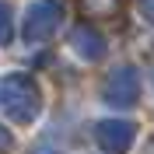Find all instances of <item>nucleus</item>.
Here are the masks:
<instances>
[{
	"label": "nucleus",
	"mask_w": 154,
	"mask_h": 154,
	"mask_svg": "<svg viewBox=\"0 0 154 154\" xmlns=\"http://www.w3.org/2000/svg\"><path fill=\"white\" fill-rule=\"evenodd\" d=\"M35 154H53V151H35Z\"/></svg>",
	"instance_id": "1a4fd4ad"
},
{
	"label": "nucleus",
	"mask_w": 154,
	"mask_h": 154,
	"mask_svg": "<svg viewBox=\"0 0 154 154\" xmlns=\"http://www.w3.org/2000/svg\"><path fill=\"white\" fill-rule=\"evenodd\" d=\"M38 105H42V95H38V84L28 74L0 77V109H4V116H11L14 123H32L38 116Z\"/></svg>",
	"instance_id": "f257e3e1"
},
{
	"label": "nucleus",
	"mask_w": 154,
	"mask_h": 154,
	"mask_svg": "<svg viewBox=\"0 0 154 154\" xmlns=\"http://www.w3.org/2000/svg\"><path fill=\"white\" fill-rule=\"evenodd\" d=\"M63 18V4L60 0H35L25 14V38L28 42H46L53 38V32L60 28Z\"/></svg>",
	"instance_id": "f03ea898"
},
{
	"label": "nucleus",
	"mask_w": 154,
	"mask_h": 154,
	"mask_svg": "<svg viewBox=\"0 0 154 154\" xmlns=\"http://www.w3.org/2000/svg\"><path fill=\"white\" fill-rule=\"evenodd\" d=\"M7 147H11V137H7V130H4V126H0V154L7 151Z\"/></svg>",
	"instance_id": "6e6552de"
},
{
	"label": "nucleus",
	"mask_w": 154,
	"mask_h": 154,
	"mask_svg": "<svg viewBox=\"0 0 154 154\" xmlns=\"http://www.w3.org/2000/svg\"><path fill=\"white\" fill-rule=\"evenodd\" d=\"M70 46L77 49V56H84V60H102L105 56V38L98 35L95 28H88V25H77L74 35H70Z\"/></svg>",
	"instance_id": "39448f33"
},
{
	"label": "nucleus",
	"mask_w": 154,
	"mask_h": 154,
	"mask_svg": "<svg viewBox=\"0 0 154 154\" xmlns=\"http://www.w3.org/2000/svg\"><path fill=\"white\" fill-rule=\"evenodd\" d=\"M102 95H105L109 105H133L137 95H140V77H137L133 67H119L109 74L105 88H102Z\"/></svg>",
	"instance_id": "7ed1b4c3"
},
{
	"label": "nucleus",
	"mask_w": 154,
	"mask_h": 154,
	"mask_svg": "<svg viewBox=\"0 0 154 154\" xmlns=\"http://www.w3.org/2000/svg\"><path fill=\"white\" fill-rule=\"evenodd\" d=\"M14 38V18H11V7L0 0V46H7Z\"/></svg>",
	"instance_id": "423d86ee"
},
{
	"label": "nucleus",
	"mask_w": 154,
	"mask_h": 154,
	"mask_svg": "<svg viewBox=\"0 0 154 154\" xmlns=\"http://www.w3.org/2000/svg\"><path fill=\"white\" fill-rule=\"evenodd\" d=\"M133 123H123V119H105V123H98V144L105 147V151H126V147L133 144Z\"/></svg>",
	"instance_id": "20e7f679"
},
{
	"label": "nucleus",
	"mask_w": 154,
	"mask_h": 154,
	"mask_svg": "<svg viewBox=\"0 0 154 154\" xmlns=\"http://www.w3.org/2000/svg\"><path fill=\"white\" fill-rule=\"evenodd\" d=\"M140 14L147 21H154V0H140Z\"/></svg>",
	"instance_id": "0eeeda50"
}]
</instances>
